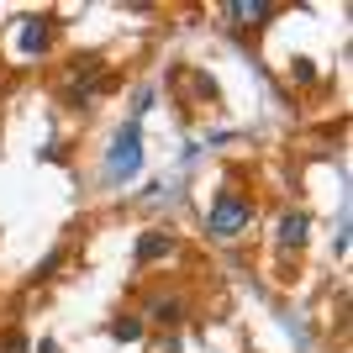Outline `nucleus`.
<instances>
[{"instance_id":"obj_1","label":"nucleus","mask_w":353,"mask_h":353,"mask_svg":"<svg viewBox=\"0 0 353 353\" xmlns=\"http://www.w3.org/2000/svg\"><path fill=\"white\" fill-rule=\"evenodd\" d=\"M248 221H253V206L243 201V195H237V190H216L211 216H206V232H211V237H237Z\"/></svg>"},{"instance_id":"obj_2","label":"nucleus","mask_w":353,"mask_h":353,"mask_svg":"<svg viewBox=\"0 0 353 353\" xmlns=\"http://www.w3.org/2000/svg\"><path fill=\"white\" fill-rule=\"evenodd\" d=\"M137 163H143V148H137V121H127V127L117 132V143H111V159H105V169L127 179V174H137Z\"/></svg>"},{"instance_id":"obj_3","label":"nucleus","mask_w":353,"mask_h":353,"mask_svg":"<svg viewBox=\"0 0 353 353\" xmlns=\"http://www.w3.org/2000/svg\"><path fill=\"white\" fill-rule=\"evenodd\" d=\"M280 243L285 248H301V243H306V216H301V211H285L280 216Z\"/></svg>"},{"instance_id":"obj_4","label":"nucleus","mask_w":353,"mask_h":353,"mask_svg":"<svg viewBox=\"0 0 353 353\" xmlns=\"http://www.w3.org/2000/svg\"><path fill=\"white\" fill-rule=\"evenodd\" d=\"M227 16H237V21H264V16H274V6H269V0H237V6H227Z\"/></svg>"},{"instance_id":"obj_5","label":"nucleus","mask_w":353,"mask_h":353,"mask_svg":"<svg viewBox=\"0 0 353 353\" xmlns=\"http://www.w3.org/2000/svg\"><path fill=\"white\" fill-rule=\"evenodd\" d=\"M169 248H174V243H169V237H163V232H148L143 243H137V259H143V264H148V259H159V253H169Z\"/></svg>"},{"instance_id":"obj_6","label":"nucleus","mask_w":353,"mask_h":353,"mask_svg":"<svg viewBox=\"0 0 353 353\" xmlns=\"http://www.w3.org/2000/svg\"><path fill=\"white\" fill-rule=\"evenodd\" d=\"M21 48H27V53L48 48V27H43V21H27V32H21Z\"/></svg>"},{"instance_id":"obj_7","label":"nucleus","mask_w":353,"mask_h":353,"mask_svg":"<svg viewBox=\"0 0 353 353\" xmlns=\"http://www.w3.org/2000/svg\"><path fill=\"white\" fill-rule=\"evenodd\" d=\"M111 338L117 343H137L143 338V322H132V316H127V322H111Z\"/></svg>"},{"instance_id":"obj_8","label":"nucleus","mask_w":353,"mask_h":353,"mask_svg":"<svg viewBox=\"0 0 353 353\" xmlns=\"http://www.w3.org/2000/svg\"><path fill=\"white\" fill-rule=\"evenodd\" d=\"M148 316H153V322H179V301H153Z\"/></svg>"}]
</instances>
